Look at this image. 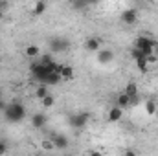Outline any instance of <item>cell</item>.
<instances>
[{
    "mask_svg": "<svg viewBox=\"0 0 158 156\" xmlns=\"http://www.w3.org/2000/svg\"><path fill=\"white\" fill-rule=\"evenodd\" d=\"M4 116L7 121L11 123H19L26 117V107L19 101H13V103H7L6 109H4Z\"/></svg>",
    "mask_w": 158,
    "mask_h": 156,
    "instance_id": "6da1fadb",
    "label": "cell"
},
{
    "mask_svg": "<svg viewBox=\"0 0 158 156\" xmlns=\"http://www.w3.org/2000/svg\"><path fill=\"white\" fill-rule=\"evenodd\" d=\"M155 44H156V40H155V39L145 37V35H140V37L136 39V42H134V48H136V50H140L143 55H151V53H153Z\"/></svg>",
    "mask_w": 158,
    "mask_h": 156,
    "instance_id": "7a4b0ae2",
    "label": "cell"
},
{
    "mask_svg": "<svg viewBox=\"0 0 158 156\" xmlns=\"http://www.w3.org/2000/svg\"><path fill=\"white\" fill-rule=\"evenodd\" d=\"M96 57H98V63H99V64H109V63L114 61V51H112L110 48H101V50L96 53Z\"/></svg>",
    "mask_w": 158,
    "mask_h": 156,
    "instance_id": "3957f363",
    "label": "cell"
},
{
    "mask_svg": "<svg viewBox=\"0 0 158 156\" xmlns=\"http://www.w3.org/2000/svg\"><path fill=\"white\" fill-rule=\"evenodd\" d=\"M88 119H90V114H88V112H79V114L70 117V125L76 127V129H83V127L88 123Z\"/></svg>",
    "mask_w": 158,
    "mask_h": 156,
    "instance_id": "277c9868",
    "label": "cell"
},
{
    "mask_svg": "<svg viewBox=\"0 0 158 156\" xmlns=\"http://www.w3.org/2000/svg\"><path fill=\"white\" fill-rule=\"evenodd\" d=\"M85 50L88 53H98L101 50V39L99 37H88V39H85Z\"/></svg>",
    "mask_w": 158,
    "mask_h": 156,
    "instance_id": "5b68a950",
    "label": "cell"
},
{
    "mask_svg": "<svg viewBox=\"0 0 158 156\" xmlns=\"http://www.w3.org/2000/svg\"><path fill=\"white\" fill-rule=\"evenodd\" d=\"M136 20H138V11L136 9H123L121 11V22L123 24L132 26V24H136Z\"/></svg>",
    "mask_w": 158,
    "mask_h": 156,
    "instance_id": "8992f818",
    "label": "cell"
},
{
    "mask_svg": "<svg viewBox=\"0 0 158 156\" xmlns=\"http://www.w3.org/2000/svg\"><path fill=\"white\" fill-rule=\"evenodd\" d=\"M107 119L110 121V123H118L123 119V109L118 107V105H114L110 110H109V114H107Z\"/></svg>",
    "mask_w": 158,
    "mask_h": 156,
    "instance_id": "52a82bcc",
    "label": "cell"
},
{
    "mask_svg": "<svg viewBox=\"0 0 158 156\" xmlns=\"http://www.w3.org/2000/svg\"><path fill=\"white\" fill-rule=\"evenodd\" d=\"M66 48H68V42L64 39H52V42H50V51H52V53L64 51Z\"/></svg>",
    "mask_w": 158,
    "mask_h": 156,
    "instance_id": "ba28073f",
    "label": "cell"
},
{
    "mask_svg": "<svg viewBox=\"0 0 158 156\" xmlns=\"http://www.w3.org/2000/svg\"><path fill=\"white\" fill-rule=\"evenodd\" d=\"M59 76H61V79L66 83V81H72L74 79V68L70 66V64H59Z\"/></svg>",
    "mask_w": 158,
    "mask_h": 156,
    "instance_id": "9c48e42d",
    "label": "cell"
},
{
    "mask_svg": "<svg viewBox=\"0 0 158 156\" xmlns=\"http://www.w3.org/2000/svg\"><path fill=\"white\" fill-rule=\"evenodd\" d=\"M46 123H48V117H46V114H42V112H35L33 117H31V125L35 129H44Z\"/></svg>",
    "mask_w": 158,
    "mask_h": 156,
    "instance_id": "30bf717a",
    "label": "cell"
},
{
    "mask_svg": "<svg viewBox=\"0 0 158 156\" xmlns=\"http://www.w3.org/2000/svg\"><path fill=\"white\" fill-rule=\"evenodd\" d=\"M52 140H53V143H55V149H66V147H68V138L63 136V134H53Z\"/></svg>",
    "mask_w": 158,
    "mask_h": 156,
    "instance_id": "8fae6325",
    "label": "cell"
},
{
    "mask_svg": "<svg viewBox=\"0 0 158 156\" xmlns=\"http://www.w3.org/2000/svg\"><path fill=\"white\" fill-rule=\"evenodd\" d=\"M50 94V86L46 84V83H39L37 86H35V92H33V96L37 97V99H42L44 96H48Z\"/></svg>",
    "mask_w": 158,
    "mask_h": 156,
    "instance_id": "7c38bea8",
    "label": "cell"
},
{
    "mask_svg": "<svg viewBox=\"0 0 158 156\" xmlns=\"http://www.w3.org/2000/svg\"><path fill=\"white\" fill-rule=\"evenodd\" d=\"M24 55H26V57H30V59H39L40 48L37 46V44H30V46H26V50H24Z\"/></svg>",
    "mask_w": 158,
    "mask_h": 156,
    "instance_id": "4fadbf2b",
    "label": "cell"
},
{
    "mask_svg": "<svg viewBox=\"0 0 158 156\" xmlns=\"http://www.w3.org/2000/svg\"><path fill=\"white\" fill-rule=\"evenodd\" d=\"M123 92H125V94H127V96H129L131 99H132V97H136V96L140 94V92H138V84H136L134 81H129V83L125 84V88H123Z\"/></svg>",
    "mask_w": 158,
    "mask_h": 156,
    "instance_id": "5bb4252c",
    "label": "cell"
},
{
    "mask_svg": "<svg viewBox=\"0 0 158 156\" xmlns=\"http://www.w3.org/2000/svg\"><path fill=\"white\" fill-rule=\"evenodd\" d=\"M116 105H118V107H121V109L125 110L127 107H131V97H129L125 92H121L118 97H116Z\"/></svg>",
    "mask_w": 158,
    "mask_h": 156,
    "instance_id": "9a60e30c",
    "label": "cell"
},
{
    "mask_svg": "<svg viewBox=\"0 0 158 156\" xmlns=\"http://www.w3.org/2000/svg\"><path fill=\"white\" fill-rule=\"evenodd\" d=\"M145 112H147L149 116L158 114V103L155 99H147V101H145Z\"/></svg>",
    "mask_w": 158,
    "mask_h": 156,
    "instance_id": "2e32d148",
    "label": "cell"
},
{
    "mask_svg": "<svg viewBox=\"0 0 158 156\" xmlns=\"http://www.w3.org/2000/svg\"><path fill=\"white\" fill-rule=\"evenodd\" d=\"M44 11H46V2H44V0H37V2L33 4V9H31V13L39 17V15H42Z\"/></svg>",
    "mask_w": 158,
    "mask_h": 156,
    "instance_id": "e0dca14e",
    "label": "cell"
},
{
    "mask_svg": "<svg viewBox=\"0 0 158 156\" xmlns=\"http://www.w3.org/2000/svg\"><path fill=\"white\" fill-rule=\"evenodd\" d=\"M37 61H39L40 64H46V66H50V64H53V63H55V61H53V55H52V53H40Z\"/></svg>",
    "mask_w": 158,
    "mask_h": 156,
    "instance_id": "ac0fdd59",
    "label": "cell"
},
{
    "mask_svg": "<svg viewBox=\"0 0 158 156\" xmlns=\"http://www.w3.org/2000/svg\"><path fill=\"white\" fill-rule=\"evenodd\" d=\"M40 103H42L44 109H52V107L55 105V97H53L52 94H48V96H44V97L40 99Z\"/></svg>",
    "mask_w": 158,
    "mask_h": 156,
    "instance_id": "d6986e66",
    "label": "cell"
},
{
    "mask_svg": "<svg viewBox=\"0 0 158 156\" xmlns=\"http://www.w3.org/2000/svg\"><path fill=\"white\" fill-rule=\"evenodd\" d=\"M42 149H44V151H53V149H55V143H53V140H52V138L44 140V142H42Z\"/></svg>",
    "mask_w": 158,
    "mask_h": 156,
    "instance_id": "ffe728a7",
    "label": "cell"
},
{
    "mask_svg": "<svg viewBox=\"0 0 158 156\" xmlns=\"http://www.w3.org/2000/svg\"><path fill=\"white\" fill-rule=\"evenodd\" d=\"M7 153V143L4 140H0V154H6Z\"/></svg>",
    "mask_w": 158,
    "mask_h": 156,
    "instance_id": "44dd1931",
    "label": "cell"
},
{
    "mask_svg": "<svg viewBox=\"0 0 158 156\" xmlns=\"http://www.w3.org/2000/svg\"><path fill=\"white\" fill-rule=\"evenodd\" d=\"M7 7V2H0V20H2V17H4V9Z\"/></svg>",
    "mask_w": 158,
    "mask_h": 156,
    "instance_id": "7402d4cb",
    "label": "cell"
},
{
    "mask_svg": "<svg viewBox=\"0 0 158 156\" xmlns=\"http://www.w3.org/2000/svg\"><path fill=\"white\" fill-rule=\"evenodd\" d=\"M6 105H7V103H6L4 97H2V99H0V110H2V112H4V109H6Z\"/></svg>",
    "mask_w": 158,
    "mask_h": 156,
    "instance_id": "603a6c76",
    "label": "cell"
},
{
    "mask_svg": "<svg viewBox=\"0 0 158 156\" xmlns=\"http://www.w3.org/2000/svg\"><path fill=\"white\" fill-rule=\"evenodd\" d=\"M123 154H127V156H132V154H136V153H134V151H125Z\"/></svg>",
    "mask_w": 158,
    "mask_h": 156,
    "instance_id": "cb8c5ba5",
    "label": "cell"
},
{
    "mask_svg": "<svg viewBox=\"0 0 158 156\" xmlns=\"http://www.w3.org/2000/svg\"><path fill=\"white\" fill-rule=\"evenodd\" d=\"M86 2H88V4H94V2H98V0H86Z\"/></svg>",
    "mask_w": 158,
    "mask_h": 156,
    "instance_id": "d4e9b609",
    "label": "cell"
},
{
    "mask_svg": "<svg viewBox=\"0 0 158 156\" xmlns=\"http://www.w3.org/2000/svg\"><path fill=\"white\" fill-rule=\"evenodd\" d=\"M0 99H2V90H0Z\"/></svg>",
    "mask_w": 158,
    "mask_h": 156,
    "instance_id": "484cf974",
    "label": "cell"
},
{
    "mask_svg": "<svg viewBox=\"0 0 158 156\" xmlns=\"http://www.w3.org/2000/svg\"><path fill=\"white\" fill-rule=\"evenodd\" d=\"M156 2H158V0H156Z\"/></svg>",
    "mask_w": 158,
    "mask_h": 156,
    "instance_id": "4316f807",
    "label": "cell"
}]
</instances>
